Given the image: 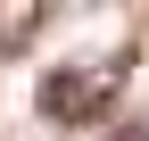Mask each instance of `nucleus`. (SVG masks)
<instances>
[{"instance_id":"obj_1","label":"nucleus","mask_w":149,"mask_h":141,"mask_svg":"<svg viewBox=\"0 0 149 141\" xmlns=\"http://www.w3.org/2000/svg\"><path fill=\"white\" fill-rule=\"evenodd\" d=\"M116 66H50L42 75V116L50 125H91V116L116 100Z\"/></svg>"},{"instance_id":"obj_2","label":"nucleus","mask_w":149,"mask_h":141,"mask_svg":"<svg viewBox=\"0 0 149 141\" xmlns=\"http://www.w3.org/2000/svg\"><path fill=\"white\" fill-rule=\"evenodd\" d=\"M116 141H149V116H133V125H124V133H116Z\"/></svg>"}]
</instances>
